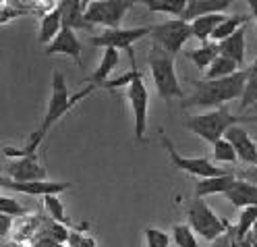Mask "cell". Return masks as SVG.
Wrapping results in <instances>:
<instances>
[{
	"mask_svg": "<svg viewBox=\"0 0 257 247\" xmlns=\"http://www.w3.org/2000/svg\"><path fill=\"white\" fill-rule=\"evenodd\" d=\"M93 90H98V88H95V86H87L83 92H79L77 96H71L67 81H64V75L60 71H54V75H52V96H50V102H48V110L44 114L42 125L29 135V139H27V143L23 147H5V150H3L5 156L7 158H15V160H17V158H25V156H36L38 147L46 139L50 127L54 123H58L77 102H81L83 98H87Z\"/></svg>",
	"mask_w": 257,
	"mask_h": 247,
	"instance_id": "cell-1",
	"label": "cell"
},
{
	"mask_svg": "<svg viewBox=\"0 0 257 247\" xmlns=\"http://www.w3.org/2000/svg\"><path fill=\"white\" fill-rule=\"evenodd\" d=\"M249 77V69H240L230 77L224 79H212V81H191L195 92H193L187 100H183V108L191 106H224L232 100H240L245 92V84Z\"/></svg>",
	"mask_w": 257,
	"mask_h": 247,
	"instance_id": "cell-2",
	"label": "cell"
},
{
	"mask_svg": "<svg viewBox=\"0 0 257 247\" xmlns=\"http://www.w3.org/2000/svg\"><path fill=\"white\" fill-rule=\"evenodd\" d=\"M174 58L176 56L168 54L156 44L150 48V54H148V64L152 71L154 86L158 90V96L164 102H170L174 98H183L179 77H176V71H174Z\"/></svg>",
	"mask_w": 257,
	"mask_h": 247,
	"instance_id": "cell-3",
	"label": "cell"
},
{
	"mask_svg": "<svg viewBox=\"0 0 257 247\" xmlns=\"http://www.w3.org/2000/svg\"><path fill=\"white\" fill-rule=\"evenodd\" d=\"M238 121H240V117H234L228 106H220V108H214L210 112L189 117L185 121V129H189L191 133H195L203 141L214 145L216 141H220L224 135H226V131L230 127H234Z\"/></svg>",
	"mask_w": 257,
	"mask_h": 247,
	"instance_id": "cell-4",
	"label": "cell"
},
{
	"mask_svg": "<svg viewBox=\"0 0 257 247\" xmlns=\"http://www.w3.org/2000/svg\"><path fill=\"white\" fill-rule=\"evenodd\" d=\"M187 218H189V226L193 228V233L210 243L220 239L228 230V222L220 218L210 206L203 200H197V197L191 202L187 210Z\"/></svg>",
	"mask_w": 257,
	"mask_h": 247,
	"instance_id": "cell-5",
	"label": "cell"
},
{
	"mask_svg": "<svg viewBox=\"0 0 257 247\" xmlns=\"http://www.w3.org/2000/svg\"><path fill=\"white\" fill-rule=\"evenodd\" d=\"M150 36L156 46H160L162 50H166L172 56L179 54L181 48L193 38L191 23H187L183 19H170L164 23H158V25L150 27Z\"/></svg>",
	"mask_w": 257,
	"mask_h": 247,
	"instance_id": "cell-6",
	"label": "cell"
},
{
	"mask_svg": "<svg viewBox=\"0 0 257 247\" xmlns=\"http://www.w3.org/2000/svg\"><path fill=\"white\" fill-rule=\"evenodd\" d=\"M131 7L133 0H89L85 19L89 25H106L108 29H116Z\"/></svg>",
	"mask_w": 257,
	"mask_h": 247,
	"instance_id": "cell-7",
	"label": "cell"
},
{
	"mask_svg": "<svg viewBox=\"0 0 257 247\" xmlns=\"http://www.w3.org/2000/svg\"><path fill=\"white\" fill-rule=\"evenodd\" d=\"M162 145L164 150L168 152L172 164L179 171L187 173V175H193V177H199V179H212V177H222V175H228L230 171H224L222 167H218V164H214L210 158H191V156H181L179 152L174 150L172 141L162 135Z\"/></svg>",
	"mask_w": 257,
	"mask_h": 247,
	"instance_id": "cell-8",
	"label": "cell"
},
{
	"mask_svg": "<svg viewBox=\"0 0 257 247\" xmlns=\"http://www.w3.org/2000/svg\"><path fill=\"white\" fill-rule=\"evenodd\" d=\"M126 98L131 102L133 108V117H135V137L137 141L146 139V131H148V110H150V92L143 81V73L139 71L135 79L131 81V86L126 88Z\"/></svg>",
	"mask_w": 257,
	"mask_h": 247,
	"instance_id": "cell-9",
	"label": "cell"
},
{
	"mask_svg": "<svg viewBox=\"0 0 257 247\" xmlns=\"http://www.w3.org/2000/svg\"><path fill=\"white\" fill-rule=\"evenodd\" d=\"M150 36V27H116V29H106L102 36H95L89 40L91 46H102L106 48H114V50H133V44Z\"/></svg>",
	"mask_w": 257,
	"mask_h": 247,
	"instance_id": "cell-10",
	"label": "cell"
},
{
	"mask_svg": "<svg viewBox=\"0 0 257 247\" xmlns=\"http://www.w3.org/2000/svg\"><path fill=\"white\" fill-rule=\"evenodd\" d=\"M7 179L15 181V183H38V181H48V173L40 164L38 156H25L17 158L11 164H7Z\"/></svg>",
	"mask_w": 257,
	"mask_h": 247,
	"instance_id": "cell-11",
	"label": "cell"
},
{
	"mask_svg": "<svg viewBox=\"0 0 257 247\" xmlns=\"http://www.w3.org/2000/svg\"><path fill=\"white\" fill-rule=\"evenodd\" d=\"M224 139H226L236 152V158L240 162L249 164V167H257V147H255V139L247 133V129L243 127H230L226 131V135H224Z\"/></svg>",
	"mask_w": 257,
	"mask_h": 247,
	"instance_id": "cell-12",
	"label": "cell"
},
{
	"mask_svg": "<svg viewBox=\"0 0 257 247\" xmlns=\"http://www.w3.org/2000/svg\"><path fill=\"white\" fill-rule=\"evenodd\" d=\"M54 54L71 56L79 67H81V40L77 38V34L73 29L62 27L60 34L46 46V56H54Z\"/></svg>",
	"mask_w": 257,
	"mask_h": 247,
	"instance_id": "cell-13",
	"label": "cell"
},
{
	"mask_svg": "<svg viewBox=\"0 0 257 247\" xmlns=\"http://www.w3.org/2000/svg\"><path fill=\"white\" fill-rule=\"evenodd\" d=\"M89 0H60L56 3L58 11H60V19H62V27L67 29H91L93 25L87 23L85 19V11H87Z\"/></svg>",
	"mask_w": 257,
	"mask_h": 247,
	"instance_id": "cell-14",
	"label": "cell"
},
{
	"mask_svg": "<svg viewBox=\"0 0 257 247\" xmlns=\"http://www.w3.org/2000/svg\"><path fill=\"white\" fill-rule=\"evenodd\" d=\"M3 187L17 191V193H27V195H58L62 191H67L71 183H60V181H38V183H15V181L7 179L3 181Z\"/></svg>",
	"mask_w": 257,
	"mask_h": 247,
	"instance_id": "cell-15",
	"label": "cell"
},
{
	"mask_svg": "<svg viewBox=\"0 0 257 247\" xmlns=\"http://www.w3.org/2000/svg\"><path fill=\"white\" fill-rule=\"evenodd\" d=\"M230 7V0H187V9L181 19L191 23L199 17H205V15H226Z\"/></svg>",
	"mask_w": 257,
	"mask_h": 247,
	"instance_id": "cell-16",
	"label": "cell"
},
{
	"mask_svg": "<svg viewBox=\"0 0 257 247\" xmlns=\"http://www.w3.org/2000/svg\"><path fill=\"white\" fill-rule=\"evenodd\" d=\"M245 36H247V25L240 27L236 34H232L230 38H226L224 42L218 44V52L220 56L228 58L232 62H236L238 69L245 67Z\"/></svg>",
	"mask_w": 257,
	"mask_h": 247,
	"instance_id": "cell-17",
	"label": "cell"
},
{
	"mask_svg": "<svg viewBox=\"0 0 257 247\" xmlns=\"http://www.w3.org/2000/svg\"><path fill=\"white\" fill-rule=\"evenodd\" d=\"M224 197L234 206V208H251V206H257V187L253 183L245 179H238L232 183V187L224 193Z\"/></svg>",
	"mask_w": 257,
	"mask_h": 247,
	"instance_id": "cell-18",
	"label": "cell"
},
{
	"mask_svg": "<svg viewBox=\"0 0 257 247\" xmlns=\"http://www.w3.org/2000/svg\"><path fill=\"white\" fill-rule=\"evenodd\" d=\"M234 181H236L234 173L222 175V177H212V179H199L195 183V197L197 200H203L207 195H224L232 187Z\"/></svg>",
	"mask_w": 257,
	"mask_h": 247,
	"instance_id": "cell-19",
	"label": "cell"
},
{
	"mask_svg": "<svg viewBox=\"0 0 257 247\" xmlns=\"http://www.w3.org/2000/svg\"><path fill=\"white\" fill-rule=\"evenodd\" d=\"M118 50H114V48H106L104 50V56H102V62H100V67L93 71V75L87 77L89 81V86H95V88H102L106 81L110 79V75L114 73V69L118 67Z\"/></svg>",
	"mask_w": 257,
	"mask_h": 247,
	"instance_id": "cell-20",
	"label": "cell"
},
{
	"mask_svg": "<svg viewBox=\"0 0 257 247\" xmlns=\"http://www.w3.org/2000/svg\"><path fill=\"white\" fill-rule=\"evenodd\" d=\"M226 19V15H205L195 21H191V34L193 38H197L201 44L212 42V34L216 31V27Z\"/></svg>",
	"mask_w": 257,
	"mask_h": 247,
	"instance_id": "cell-21",
	"label": "cell"
},
{
	"mask_svg": "<svg viewBox=\"0 0 257 247\" xmlns=\"http://www.w3.org/2000/svg\"><path fill=\"white\" fill-rule=\"evenodd\" d=\"M60 29H62V19H60V11L58 7H54L52 11H48L42 21H40V31H38V40L40 44H50L58 34H60Z\"/></svg>",
	"mask_w": 257,
	"mask_h": 247,
	"instance_id": "cell-22",
	"label": "cell"
},
{
	"mask_svg": "<svg viewBox=\"0 0 257 247\" xmlns=\"http://www.w3.org/2000/svg\"><path fill=\"white\" fill-rule=\"evenodd\" d=\"M185 56L195 64V67L199 69V71H207L212 67V62L220 56V52H218V44H214V42H207V44H201L199 48H195V50H189V52H185Z\"/></svg>",
	"mask_w": 257,
	"mask_h": 247,
	"instance_id": "cell-23",
	"label": "cell"
},
{
	"mask_svg": "<svg viewBox=\"0 0 257 247\" xmlns=\"http://www.w3.org/2000/svg\"><path fill=\"white\" fill-rule=\"evenodd\" d=\"M247 21H249L247 15H226V19H224V21L216 27L214 34H212V42H214V44L224 42L226 38H230L232 34H236L240 27H245Z\"/></svg>",
	"mask_w": 257,
	"mask_h": 247,
	"instance_id": "cell-24",
	"label": "cell"
},
{
	"mask_svg": "<svg viewBox=\"0 0 257 247\" xmlns=\"http://www.w3.org/2000/svg\"><path fill=\"white\" fill-rule=\"evenodd\" d=\"M150 13H166L174 19H181L187 9V0H143Z\"/></svg>",
	"mask_w": 257,
	"mask_h": 247,
	"instance_id": "cell-25",
	"label": "cell"
},
{
	"mask_svg": "<svg viewBox=\"0 0 257 247\" xmlns=\"http://www.w3.org/2000/svg\"><path fill=\"white\" fill-rule=\"evenodd\" d=\"M236 71H240V69L236 67V62H232V60H228V58H224V56H218V58L212 62V67L203 73V79H205V81L224 79V77L234 75Z\"/></svg>",
	"mask_w": 257,
	"mask_h": 247,
	"instance_id": "cell-26",
	"label": "cell"
},
{
	"mask_svg": "<svg viewBox=\"0 0 257 247\" xmlns=\"http://www.w3.org/2000/svg\"><path fill=\"white\" fill-rule=\"evenodd\" d=\"M257 104V60L249 67V77H247V84H245V92L243 98H240V110H247L251 106Z\"/></svg>",
	"mask_w": 257,
	"mask_h": 247,
	"instance_id": "cell-27",
	"label": "cell"
},
{
	"mask_svg": "<svg viewBox=\"0 0 257 247\" xmlns=\"http://www.w3.org/2000/svg\"><path fill=\"white\" fill-rule=\"evenodd\" d=\"M255 226H257V206L245 208L236 222V239H245Z\"/></svg>",
	"mask_w": 257,
	"mask_h": 247,
	"instance_id": "cell-28",
	"label": "cell"
},
{
	"mask_svg": "<svg viewBox=\"0 0 257 247\" xmlns=\"http://www.w3.org/2000/svg\"><path fill=\"white\" fill-rule=\"evenodd\" d=\"M42 200H44V208H46L48 214H50V216L54 218V222L64 224V226L71 224L67 212H64V204L58 200V195H46V197H42Z\"/></svg>",
	"mask_w": 257,
	"mask_h": 247,
	"instance_id": "cell-29",
	"label": "cell"
},
{
	"mask_svg": "<svg viewBox=\"0 0 257 247\" xmlns=\"http://www.w3.org/2000/svg\"><path fill=\"white\" fill-rule=\"evenodd\" d=\"M172 241L176 247H199L197 235L193 233L189 224H174L172 226Z\"/></svg>",
	"mask_w": 257,
	"mask_h": 247,
	"instance_id": "cell-30",
	"label": "cell"
},
{
	"mask_svg": "<svg viewBox=\"0 0 257 247\" xmlns=\"http://www.w3.org/2000/svg\"><path fill=\"white\" fill-rule=\"evenodd\" d=\"M214 152H212V156H214V160L216 162H220V164H234L238 158H236V152H234V147L226 141V139H220V141H216L214 145Z\"/></svg>",
	"mask_w": 257,
	"mask_h": 247,
	"instance_id": "cell-31",
	"label": "cell"
},
{
	"mask_svg": "<svg viewBox=\"0 0 257 247\" xmlns=\"http://www.w3.org/2000/svg\"><path fill=\"white\" fill-rule=\"evenodd\" d=\"M146 245L148 247H170V237L160 228H146Z\"/></svg>",
	"mask_w": 257,
	"mask_h": 247,
	"instance_id": "cell-32",
	"label": "cell"
},
{
	"mask_svg": "<svg viewBox=\"0 0 257 247\" xmlns=\"http://www.w3.org/2000/svg\"><path fill=\"white\" fill-rule=\"evenodd\" d=\"M0 214H7V216H25L27 210L17 202V200H13V197H5V195H0Z\"/></svg>",
	"mask_w": 257,
	"mask_h": 247,
	"instance_id": "cell-33",
	"label": "cell"
},
{
	"mask_svg": "<svg viewBox=\"0 0 257 247\" xmlns=\"http://www.w3.org/2000/svg\"><path fill=\"white\" fill-rule=\"evenodd\" d=\"M234 175H236L238 179L249 181V183H253V185L257 187V167H249V169H245V171H236Z\"/></svg>",
	"mask_w": 257,
	"mask_h": 247,
	"instance_id": "cell-34",
	"label": "cell"
},
{
	"mask_svg": "<svg viewBox=\"0 0 257 247\" xmlns=\"http://www.w3.org/2000/svg\"><path fill=\"white\" fill-rule=\"evenodd\" d=\"M31 247H64V245L56 243L54 239H50V237H46V235H38V237H36V243H34V245H31Z\"/></svg>",
	"mask_w": 257,
	"mask_h": 247,
	"instance_id": "cell-35",
	"label": "cell"
},
{
	"mask_svg": "<svg viewBox=\"0 0 257 247\" xmlns=\"http://www.w3.org/2000/svg\"><path fill=\"white\" fill-rule=\"evenodd\" d=\"M13 226V218L7 216V214H0V237H5Z\"/></svg>",
	"mask_w": 257,
	"mask_h": 247,
	"instance_id": "cell-36",
	"label": "cell"
},
{
	"mask_svg": "<svg viewBox=\"0 0 257 247\" xmlns=\"http://www.w3.org/2000/svg\"><path fill=\"white\" fill-rule=\"evenodd\" d=\"M249 9H251V15H253V17H255V21H257V0H249Z\"/></svg>",
	"mask_w": 257,
	"mask_h": 247,
	"instance_id": "cell-37",
	"label": "cell"
},
{
	"mask_svg": "<svg viewBox=\"0 0 257 247\" xmlns=\"http://www.w3.org/2000/svg\"><path fill=\"white\" fill-rule=\"evenodd\" d=\"M240 121H247V123H255L257 125V117H245V119H240Z\"/></svg>",
	"mask_w": 257,
	"mask_h": 247,
	"instance_id": "cell-38",
	"label": "cell"
},
{
	"mask_svg": "<svg viewBox=\"0 0 257 247\" xmlns=\"http://www.w3.org/2000/svg\"><path fill=\"white\" fill-rule=\"evenodd\" d=\"M3 181H5V177H3V175H0V187H3Z\"/></svg>",
	"mask_w": 257,
	"mask_h": 247,
	"instance_id": "cell-39",
	"label": "cell"
},
{
	"mask_svg": "<svg viewBox=\"0 0 257 247\" xmlns=\"http://www.w3.org/2000/svg\"><path fill=\"white\" fill-rule=\"evenodd\" d=\"M255 147H257V137H255Z\"/></svg>",
	"mask_w": 257,
	"mask_h": 247,
	"instance_id": "cell-40",
	"label": "cell"
},
{
	"mask_svg": "<svg viewBox=\"0 0 257 247\" xmlns=\"http://www.w3.org/2000/svg\"><path fill=\"white\" fill-rule=\"evenodd\" d=\"M64 247H69V245H64Z\"/></svg>",
	"mask_w": 257,
	"mask_h": 247,
	"instance_id": "cell-41",
	"label": "cell"
}]
</instances>
